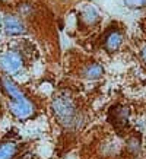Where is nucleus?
Returning a JSON list of instances; mask_svg holds the SVG:
<instances>
[{
  "mask_svg": "<svg viewBox=\"0 0 146 159\" xmlns=\"http://www.w3.org/2000/svg\"><path fill=\"white\" fill-rule=\"evenodd\" d=\"M0 83H2L5 93L9 97V108L12 114L18 118H26V117L32 116L34 112L32 102L25 97L24 92H21V89L15 85L13 80H10L7 76H2Z\"/></svg>",
  "mask_w": 146,
  "mask_h": 159,
  "instance_id": "obj_1",
  "label": "nucleus"
},
{
  "mask_svg": "<svg viewBox=\"0 0 146 159\" xmlns=\"http://www.w3.org/2000/svg\"><path fill=\"white\" fill-rule=\"evenodd\" d=\"M54 112L60 123L64 125H70L76 118V110L73 105V101L69 97H58L53 104Z\"/></svg>",
  "mask_w": 146,
  "mask_h": 159,
  "instance_id": "obj_2",
  "label": "nucleus"
},
{
  "mask_svg": "<svg viewBox=\"0 0 146 159\" xmlns=\"http://www.w3.org/2000/svg\"><path fill=\"white\" fill-rule=\"evenodd\" d=\"M0 67L3 69V72L7 73V75L19 73L24 69V57H22V54L15 51V50L6 51L0 58Z\"/></svg>",
  "mask_w": 146,
  "mask_h": 159,
  "instance_id": "obj_3",
  "label": "nucleus"
},
{
  "mask_svg": "<svg viewBox=\"0 0 146 159\" xmlns=\"http://www.w3.org/2000/svg\"><path fill=\"white\" fill-rule=\"evenodd\" d=\"M3 29L7 35H22L26 32L24 22L15 16V15H6L3 19Z\"/></svg>",
  "mask_w": 146,
  "mask_h": 159,
  "instance_id": "obj_4",
  "label": "nucleus"
},
{
  "mask_svg": "<svg viewBox=\"0 0 146 159\" xmlns=\"http://www.w3.org/2000/svg\"><path fill=\"white\" fill-rule=\"evenodd\" d=\"M129 120V110L123 105H117L110 111V121L116 125L117 129H121L127 124Z\"/></svg>",
  "mask_w": 146,
  "mask_h": 159,
  "instance_id": "obj_5",
  "label": "nucleus"
},
{
  "mask_svg": "<svg viewBox=\"0 0 146 159\" xmlns=\"http://www.w3.org/2000/svg\"><path fill=\"white\" fill-rule=\"evenodd\" d=\"M123 43V35L120 31H111L110 34L105 37L104 41V47L108 53H116L117 50L120 48V45Z\"/></svg>",
  "mask_w": 146,
  "mask_h": 159,
  "instance_id": "obj_6",
  "label": "nucleus"
},
{
  "mask_svg": "<svg viewBox=\"0 0 146 159\" xmlns=\"http://www.w3.org/2000/svg\"><path fill=\"white\" fill-rule=\"evenodd\" d=\"M104 75V69H102L101 64H97V63H92L89 64L85 72H83V77L85 79H89V80H97Z\"/></svg>",
  "mask_w": 146,
  "mask_h": 159,
  "instance_id": "obj_7",
  "label": "nucleus"
},
{
  "mask_svg": "<svg viewBox=\"0 0 146 159\" xmlns=\"http://www.w3.org/2000/svg\"><path fill=\"white\" fill-rule=\"evenodd\" d=\"M15 153H16V145L13 142L0 143V159H12Z\"/></svg>",
  "mask_w": 146,
  "mask_h": 159,
  "instance_id": "obj_8",
  "label": "nucleus"
},
{
  "mask_svg": "<svg viewBox=\"0 0 146 159\" xmlns=\"http://www.w3.org/2000/svg\"><path fill=\"white\" fill-rule=\"evenodd\" d=\"M140 146H142V142L139 139V136H131L130 139L127 140L126 149L130 155H137L140 152Z\"/></svg>",
  "mask_w": 146,
  "mask_h": 159,
  "instance_id": "obj_9",
  "label": "nucleus"
},
{
  "mask_svg": "<svg viewBox=\"0 0 146 159\" xmlns=\"http://www.w3.org/2000/svg\"><path fill=\"white\" fill-rule=\"evenodd\" d=\"M82 18H83V22H86V24H97L98 19H99V15L98 12L94 7H86V9L82 12Z\"/></svg>",
  "mask_w": 146,
  "mask_h": 159,
  "instance_id": "obj_10",
  "label": "nucleus"
},
{
  "mask_svg": "<svg viewBox=\"0 0 146 159\" xmlns=\"http://www.w3.org/2000/svg\"><path fill=\"white\" fill-rule=\"evenodd\" d=\"M123 2H124V5L129 9H133V10L146 7V0H123Z\"/></svg>",
  "mask_w": 146,
  "mask_h": 159,
  "instance_id": "obj_11",
  "label": "nucleus"
},
{
  "mask_svg": "<svg viewBox=\"0 0 146 159\" xmlns=\"http://www.w3.org/2000/svg\"><path fill=\"white\" fill-rule=\"evenodd\" d=\"M140 56H142V58L146 61V44L143 45V48H142V51H140Z\"/></svg>",
  "mask_w": 146,
  "mask_h": 159,
  "instance_id": "obj_12",
  "label": "nucleus"
},
{
  "mask_svg": "<svg viewBox=\"0 0 146 159\" xmlns=\"http://www.w3.org/2000/svg\"><path fill=\"white\" fill-rule=\"evenodd\" d=\"M2 25H3V22H2V19H0V26H2Z\"/></svg>",
  "mask_w": 146,
  "mask_h": 159,
  "instance_id": "obj_13",
  "label": "nucleus"
}]
</instances>
